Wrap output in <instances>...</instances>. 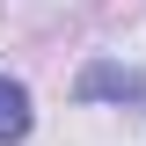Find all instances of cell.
Segmentation results:
<instances>
[{
  "instance_id": "1",
  "label": "cell",
  "mask_w": 146,
  "mask_h": 146,
  "mask_svg": "<svg viewBox=\"0 0 146 146\" xmlns=\"http://www.w3.org/2000/svg\"><path fill=\"white\" fill-rule=\"evenodd\" d=\"M22 131H29V95H22V80L0 73V146H15Z\"/></svg>"
},
{
  "instance_id": "2",
  "label": "cell",
  "mask_w": 146,
  "mask_h": 146,
  "mask_svg": "<svg viewBox=\"0 0 146 146\" xmlns=\"http://www.w3.org/2000/svg\"><path fill=\"white\" fill-rule=\"evenodd\" d=\"M80 95H88V102H102V95H146V73H117V66H95L88 80H80Z\"/></svg>"
}]
</instances>
